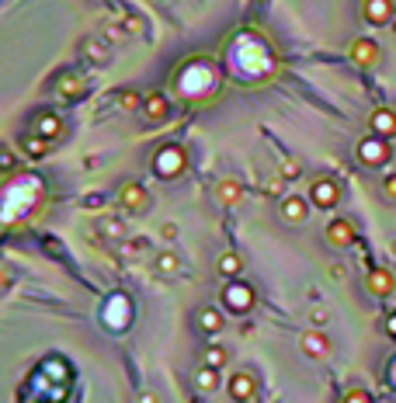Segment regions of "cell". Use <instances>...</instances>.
Returning <instances> with one entry per match:
<instances>
[{"label": "cell", "instance_id": "obj_1", "mask_svg": "<svg viewBox=\"0 0 396 403\" xmlns=\"http://www.w3.org/2000/svg\"><path fill=\"white\" fill-rule=\"evenodd\" d=\"M188 167V153L181 143H163L156 153H153V174L160 181H178Z\"/></svg>", "mask_w": 396, "mask_h": 403}, {"label": "cell", "instance_id": "obj_2", "mask_svg": "<svg viewBox=\"0 0 396 403\" xmlns=\"http://www.w3.org/2000/svg\"><path fill=\"white\" fill-rule=\"evenodd\" d=\"M389 153H393L389 139H382V136H375V133H369V136H362V139L355 143V160H358L362 167H386V163H389Z\"/></svg>", "mask_w": 396, "mask_h": 403}, {"label": "cell", "instance_id": "obj_3", "mask_svg": "<svg viewBox=\"0 0 396 403\" xmlns=\"http://www.w3.org/2000/svg\"><path fill=\"white\" fill-rule=\"evenodd\" d=\"M254 303H257V292H254V285H247V281H237V278H233V281L222 289V310L233 313V316L251 313Z\"/></svg>", "mask_w": 396, "mask_h": 403}, {"label": "cell", "instance_id": "obj_4", "mask_svg": "<svg viewBox=\"0 0 396 403\" xmlns=\"http://www.w3.org/2000/svg\"><path fill=\"white\" fill-rule=\"evenodd\" d=\"M323 237H327V244L334 251H348V247L358 244V226L351 219H345V216H337V219H330L323 226Z\"/></svg>", "mask_w": 396, "mask_h": 403}, {"label": "cell", "instance_id": "obj_5", "mask_svg": "<svg viewBox=\"0 0 396 403\" xmlns=\"http://www.w3.org/2000/svg\"><path fill=\"white\" fill-rule=\"evenodd\" d=\"M310 202L316 209H334L337 202H341V185H337L334 178H316L313 188H310Z\"/></svg>", "mask_w": 396, "mask_h": 403}, {"label": "cell", "instance_id": "obj_6", "mask_svg": "<svg viewBox=\"0 0 396 403\" xmlns=\"http://www.w3.org/2000/svg\"><path fill=\"white\" fill-rule=\"evenodd\" d=\"M299 352L306 355V358H327L330 355V337L320 330V327H313V330H303L299 334Z\"/></svg>", "mask_w": 396, "mask_h": 403}, {"label": "cell", "instance_id": "obj_7", "mask_svg": "<svg viewBox=\"0 0 396 403\" xmlns=\"http://www.w3.org/2000/svg\"><path fill=\"white\" fill-rule=\"evenodd\" d=\"M362 14H365L369 25L386 28V25L396 21V4H393V0H362Z\"/></svg>", "mask_w": 396, "mask_h": 403}, {"label": "cell", "instance_id": "obj_8", "mask_svg": "<svg viewBox=\"0 0 396 403\" xmlns=\"http://www.w3.org/2000/svg\"><path fill=\"white\" fill-rule=\"evenodd\" d=\"M226 393H230V400H237V403H251L254 396H257V379H254V372H233L230 376V382H226Z\"/></svg>", "mask_w": 396, "mask_h": 403}, {"label": "cell", "instance_id": "obj_9", "mask_svg": "<svg viewBox=\"0 0 396 403\" xmlns=\"http://www.w3.org/2000/svg\"><path fill=\"white\" fill-rule=\"evenodd\" d=\"M32 126H35V136H42V139H49V143L63 139V133H67L63 115H56V111H38Z\"/></svg>", "mask_w": 396, "mask_h": 403}, {"label": "cell", "instance_id": "obj_10", "mask_svg": "<svg viewBox=\"0 0 396 403\" xmlns=\"http://www.w3.org/2000/svg\"><path fill=\"white\" fill-rule=\"evenodd\" d=\"M119 205H122L126 212L139 216V212L150 209V192H146L139 181H129V185H122V192H119Z\"/></svg>", "mask_w": 396, "mask_h": 403}, {"label": "cell", "instance_id": "obj_11", "mask_svg": "<svg viewBox=\"0 0 396 403\" xmlns=\"http://www.w3.org/2000/svg\"><path fill=\"white\" fill-rule=\"evenodd\" d=\"M365 289L375 296V299H389L396 292V275L389 268H372L369 278H365Z\"/></svg>", "mask_w": 396, "mask_h": 403}, {"label": "cell", "instance_id": "obj_12", "mask_svg": "<svg viewBox=\"0 0 396 403\" xmlns=\"http://www.w3.org/2000/svg\"><path fill=\"white\" fill-rule=\"evenodd\" d=\"M278 212H281V219H286L289 226H303L310 219V202L303 195H286L281 205H278Z\"/></svg>", "mask_w": 396, "mask_h": 403}, {"label": "cell", "instance_id": "obj_13", "mask_svg": "<svg viewBox=\"0 0 396 403\" xmlns=\"http://www.w3.org/2000/svg\"><path fill=\"white\" fill-rule=\"evenodd\" d=\"M195 323H198L202 334L216 337V334H222V327H226V313H222L219 306H198V310H195Z\"/></svg>", "mask_w": 396, "mask_h": 403}, {"label": "cell", "instance_id": "obj_14", "mask_svg": "<svg viewBox=\"0 0 396 403\" xmlns=\"http://www.w3.org/2000/svg\"><path fill=\"white\" fill-rule=\"evenodd\" d=\"M348 56H351V63H362V67H375L379 63V45L369 38V35H362V38H355L351 42V49H348Z\"/></svg>", "mask_w": 396, "mask_h": 403}, {"label": "cell", "instance_id": "obj_15", "mask_svg": "<svg viewBox=\"0 0 396 403\" xmlns=\"http://www.w3.org/2000/svg\"><path fill=\"white\" fill-rule=\"evenodd\" d=\"M369 129L382 139H393L396 136V108H375L369 115Z\"/></svg>", "mask_w": 396, "mask_h": 403}, {"label": "cell", "instance_id": "obj_16", "mask_svg": "<svg viewBox=\"0 0 396 403\" xmlns=\"http://www.w3.org/2000/svg\"><path fill=\"white\" fill-rule=\"evenodd\" d=\"M146 101H143V115H146V122H163L167 115H171V101H167V94H160V91H150V94H143Z\"/></svg>", "mask_w": 396, "mask_h": 403}, {"label": "cell", "instance_id": "obj_17", "mask_svg": "<svg viewBox=\"0 0 396 403\" xmlns=\"http://www.w3.org/2000/svg\"><path fill=\"white\" fill-rule=\"evenodd\" d=\"M56 91H60L67 101H77V97H84V94H87V80H84L80 73L67 70V73L56 77Z\"/></svg>", "mask_w": 396, "mask_h": 403}, {"label": "cell", "instance_id": "obj_18", "mask_svg": "<svg viewBox=\"0 0 396 403\" xmlns=\"http://www.w3.org/2000/svg\"><path fill=\"white\" fill-rule=\"evenodd\" d=\"M80 56L87 63H94V67H108L111 63V52H108V45L97 38V35H87L84 42H80Z\"/></svg>", "mask_w": 396, "mask_h": 403}, {"label": "cell", "instance_id": "obj_19", "mask_svg": "<svg viewBox=\"0 0 396 403\" xmlns=\"http://www.w3.org/2000/svg\"><path fill=\"white\" fill-rule=\"evenodd\" d=\"M212 195H216V202H222V205H240V202H244V185H240L237 178H222V181H216Z\"/></svg>", "mask_w": 396, "mask_h": 403}, {"label": "cell", "instance_id": "obj_20", "mask_svg": "<svg viewBox=\"0 0 396 403\" xmlns=\"http://www.w3.org/2000/svg\"><path fill=\"white\" fill-rule=\"evenodd\" d=\"M219 382H222L219 369H212V365L195 369V389H198V393H216V389H219Z\"/></svg>", "mask_w": 396, "mask_h": 403}, {"label": "cell", "instance_id": "obj_21", "mask_svg": "<svg viewBox=\"0 0 396 403\" xmlns=\"http://www.w3.org/2000/svg\"><path fill=\"white\" fill-rule=\"evenodd\" d=\"M216 271H219V278H237V275L244 271V257L233 254V251H226V254H219Z\"/></svg>", "mask_w": 396, "mask_h": 403}, {"label": "cell", "instance_id": "obj_22", "mask_svg": "<svg viewBox=\"0 0 396 403\" xmlns=\"http://www.w3.org/2000/svg\"><path fill=\"white\" fill-rule=\"evenodd\" d=\"M153 268H156V275H163V278H174V275L181 271V257L171 254V251H163V254H156Z\"/></svg>", "mask_w": 396, "mask_h": 403}, {"label": "cell", "instance_id": "obj_23", "mask_svg": "<svg viewBox=\"0 0 396 403\" xmlns=\"http://www.w3.org/2000/svg\"><path fill=\"white\" fill-rule=\"evenodd\" d=\"M226 362H230V348H226V344H209V348H205V365L222 369Z\"/></svg>", "mask_w": 396, "mask_h": 403}, {"label": "cell", "instance_id": "obj_24", "mask_svg": "<svg viewBox=\"0 0 396 403\" xmlns=\"http://www.w3.org/2000/svg\"><path fill=\"white\" fill-rule=\"evenodd\" d=\"M122 28H126L129 35H146V32H150L146 18H143V14H136V11H126V18H122Z\"/></svg>", "mask_w": 396, "mask_h": 403}, {"label": "cell", "instance_id": "obj_25", "mask_svg": "<svg viewBox=\"0 0 396 403\" xmlns=\"http://www.w3.org/2000/svg\"><path fill=\"white\" fill-rule=\"evenodd\" d=\"M143 101H146V97H139L136 91H122V94H119V104H122L126 111H139V108H143Z\"/></svg>", "mask_w": 396, "mask_h": 403}, {"label": "cell", "instance_id": "obj_26", "mask_svg": "<svg viewBox=\"0 0 396 403\" xmlns=\"http://www.w3.org/2000/svg\"><path fill=\"white\" fill-rule=\"evenodd\" d=\"M101 233H104V237H111V240H122L126 226H122L119 219H104V222H101Z\"/></svg>", "mask_w": 396, "mask_h": 403}, {"label": "cell", "instance_id": "obj_27", "mask_svg": "<svg viewBox=\"0 0 396 403\" xmlns=\"http://www.w3.org/2000/svg\"><path fill=\"white\" fill-rule=\"evenodd\" d=\"M345 403H375V400H372V393H369V389L355 386V389H348V393H345Z\"/></svg>", "mask_w": 396, "mask_h": 403}, {"label": "cell", "instance_id": "obj_28", "mask_svg": "<svg viewBox=\"0 0 396 403\" xmlns=\"http://www.w3.org/2000/svg\"><path fill=\"white\" fill-rule=\"evenodd\" d=\"M299 174H303L299 160H286V163H281V178H286V181H296Z\"/></svg>", "mask_w": 396, "mask_h": 403}, {"label": "cell", "instance_id": "obj_29", "mask_svg": "<svg viewBox=\"0 0 396 403\" xmlns=\"http://www.w3.org/2000/svg\"><path fill=\"white\" fill-rule=\"evenodd\" d=\"M126 35H129V32H126V28H119V25H108V28H104V42L122 45V42H126Z\"/></svg>", "mask_w": 396, "mask_h": 403}, {"label": "cell", "instance_id": "obj_30", "mask_svg": "<svg viewBox=\"0 0 396 403\" xmlns=\"http://www.w3.org/2000/svg\"><path fill=\"white\" fill-rule=\"evenodd\" d=\"M28 153H32V157H45V153H49V139L32 136V139H28Z\"/></svg>", "mask_w": 396, "mask_h": 403}, {"label": "cell", "instance_id": "obj_31", "mask_svg": "<svg viewBox=\"0 0 396 403\" xmlns=\"http://www.w3.org/2000/svg\"><path fill=\"white\" fill-rule=\"evenodd\" d=\"M146 251V240H129V244H122V257L126 261H132L136 254H143Z\"/></svg>", "mask_w": 396, "mask_h": 403}, {"label": "cell", "instance_id": "obj_32", "mask_svg": "<svg viewBox=\"0 0 396 403\" xmlns=\"http://www.w3.org/2000/svg\"><path fill=\"white\" fill-rule=\"evenodd\" d=\"M310 320H313V327H320V330H323V327H327V323H330V313H327V310H323V306H316V310H313V313H310Z\"/></svg>", "mask_w": 396, "mask_h": 403}, {"label": "cell", "instance_id": "obj_33", "mask_svg": "<svg viewBox=\"0 0 396 403\" xmlns=\"http://www.w3.org/2000/svg\"><path fill=\"white\" fill-rule=\"evenodd\" d=\"M382 195H386L389 202H396V174H386V178H382Z\"/></svg>", "mask_w": 396, "mask_h": 403}, {"label": "cell", "instance_id": "obj_34", "mask_svg": "<svg viewBox=\"0 0 396 403\" xmlns=\"http://www.w3.org/2000/svg\"><path fill=\"white\" fill-rule=\"evenodd\" d=\"M0 170H8V174H11V170H14V153L4 146V150H0Z\"/></svg>", "mask_w": 396, "mask_h": 403}, {"label": "cell", "instance_id": "obj_35", "mask_svg": "<svg viewBox=\"0 0 396 403\" xmlns=\"http://www.w3.org/2000/svg\"><path fill=\"white\" fill-rule=\"evenodd\" d=\"M178 233H181L178 222H163V226H160V237H163V240H174Z\"/></svg>", "mask_w": 396, "mask_h": 403}, {"label": "cell", "instance_id": "obj_36", "mask_svg": "<svg viewBox=\"0 0 396 403\" xmlns=\"http://www.w3.org/2000/svg\"><path fill=\"white\" fill-rule=\"evenodd\" d=\"M382 330H386L389 337H396V313H389V316H386V323H382Z\"/></svg>", "mask_w": 396, "mask_h": 403}, {"label": "cell", "instance_id": "obj_37", "mask_svg": "<svg viewBox=\"0 0 396 403\" xmlns=\"http://www.w3.org/2000/svg\"><path fill=\"white\" fill-rule=\"evenodd\" d=\"M84 205H87V209H101V205H104V198H101V195H87V198H84Z\"/></svg>", "mask_w": 396, "mask_h": 403}, {"label": "cell", "instance_id": "obj_38", "mask_svg": "<svg viewBox=\"0 0 396 403\" xmlns=\"http://www.w3.org/2000/svg\"><path fill=\"white\" fill-rule=\"evenodd\" d=\"M278 188H281V178H275V181H268V192H271V195H278Z\"/></svg>", "mask_w": 396, "mask_h": 403}, {"label": "cell", "instance_id": "obj_39", "mask_svg": "<svg viewBox=\"0 0 396 403\" xmlns=\"http://www.w3.org/2000/svg\"><path fill=\"white\" fill-rule=\"evenodd\" d=\"M139 403H156V396H153V393H143V400H139Z\"/></svg>", "mask_w": 396, "mask_h": 403}, {"label": "cell", "instance_id": "obj_40", "mask_svg": "<svg viewBox=\"0 0 396 403\" xmlns=\"http://www.w3.org/2000/svg\"><path fill=\"white\" fill-rule=\"evenodd\" d=\"M389 254H396V237H389Z\"/></svg>", "mask_w": 396, "mask_h": 403}, {"label": "cell", "instance_id": "obj_41", "mask_svg": "<svg viewBox=\"0 0 396 403\" xmlns=\"http://www.w3.org/2000/svg\"><path fill=\"white\" fill-rule=\"evenodd\" d=\"M393 35H396V21H393Z\"/></svg>", "mask_w": 396, "mask_h": 403}, {"label": "cell", "instance_id": "obj_42", "mask_svg": "<svg viewBox=\"0 0 396 403\" xmlns=\"http://www.w3.org/2000/svg\"><path fill=\"white\" fill-rule=\"evenodd\" d=\"M156 4H167V0H156Z\"/></svg>", "mask_w": 396, "mask_h": 403}]
</instances>
